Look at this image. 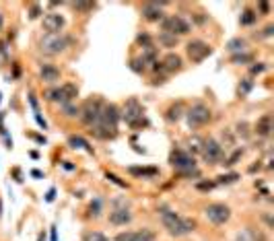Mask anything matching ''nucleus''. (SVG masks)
<instances>
[{
  "mask_svg": "<svg viewBox=\"0 0 274 241\" xmlns=\"http://www.w3.org/2000/svg\"><path fill=\"white\" fill-rule=\"evenodd\" d=\"M157 212H159V216H161V223H163V227L167 229V233L173 235V237H184V235L192 233L194 229H196V223H194L192 219H184V216L175 214V212L171 210L169 206H165V204L159 206Z\"/></svg>",
  "mask_w": 274,
  "mask_h": 241,
  "instance_id": "nucleus-1",
  "label": "nucleus"
},
{
  "mask_svg": "<svg viewBox=\"0 0 274 241\" xmlns=\"http://www.w3.org/2000/svg\"><path fill=\"white\" fill-rule=\"evenodd\" d=\"M120 116L128 126H132V128H140V126L148 124L146 118H144V109L136 99H128L126 101V105H124V109L120 111Z\"/></svg>",
  "mask_w": 274,
  "mask_h": 241,
  "instance_id": "nucleus-2",
  "label": "nucleus"
},
{
  "mask_svg": "<svg viewBox=\"0 0 274 241\" xmlns=\"http://www.w3.org/2000/svg\"><path fill=\"white\" fill-rule=\"evenodd\" d=\"M68 43H70V39H68L66 35H62V33H48L45 37H41L39 50L43 54H48V56H56V54L64 52L68 48Z\"/></svg>",
  "mask_w": 274,
  "mask_h": 241,
  "instance_id": "nucleus-3",
  "label": "nucleus"
},
{
  "mask_svg": "<svg viewBox=\"0 0 274 241\" xmlns=\"http://www.w3.org/2000/svg\"><path fill=\"white\" fill-rule=\"evenodd\" d=\"M200 153H202V159L206 161V163H210V165L221 163V161L225 159V148L216 142L214 138L202 140L200 142Z\"/></svg>",
  "mask_w": 274,
  "mask_h": 241,
  "instance_id": "nucleus-4",
  "label": "nucleus"
},
{
  "mask_svg": "<svg viewBox=\"0 0 274 241\" xmlns=\"http://www.w3.org/2000/svg\"><path fill=\"white\" fill-rule=\"evenodd\" d=\"M161 29L165 33H173L175 37H179V35H188V33L192 31V25H190V21H186L184 17L171 15V17L161 21Z\"/></svg>",
  "mask_w": 274,
  "mask_h": 241,
  "instance_id": "nucleus-5",
  "label": "nucleus"
},
{
  "mask_svg": "<svg viewBox=\"0 0 274 241\" xmlns=\"http://www.w3.org/2000/svg\"><path fill=\"white\" fill-rule=\"evenodd\" d=\"M186 118H188L190 128H200V126L210 122V109L204 105V103H194V105L186 111Z\"/></svg>",
  "mask_w": 274,
  "mask_h": 241,
  "instance_id": "nucleus-6",
  "label": "nucleus"
},
{
  "mask_svg": "<svg viewBox=\"0 0 274 241\" xmlns=\"http://www.w3.org/2000/svg\"><path fill=\"white\" fill-rule=\"evenodd\" d=\"M204 214H206V219L212 225H225L227 221L231 219V208L227 204L214 202V204H208L206 208H204Z\"/></svg>",
  "mask_w": 274,
  "mask_h": 241,
  "instance_id": "nucleus-7",
  "label": "nucleus"
},
{
  "mask_svg": "<svg viewBox=\"0 0 274 241\" xmlns=\"http://www.w3.org/2000/svg\"><path fill=\"white\" fill-rule=\"evenodd\" d=\"M169 163L179 171V175L190 173V171L198 169V167H196V161H194V157L188 155L186 151H173V153H171V157H169Z\"/></svg>",
  "mask_w": 274,
  "mask_h": 241,
  "instance_id": "nucleus-8",
  "label": "nucleus"
},
{
  "mask_svg": "<svg viewBox=\"0 0 274 241\" xmlns=\"http://www.w3.org/2000/svg\"><path fill=\"white\" fill-rule=\"evenodd\" d=\"M186 52H188V58L192 60V62H202V60H206L208 56L212 54V48L206 43V41H202V39H192L190 43H188V48H186Z\"/></svg>",
  "mask_w": 274,
  "mask_h": 241,
  "instance_id": "nucleus-9",
  "label": "nucleus"
},
{
  "mask_svg": "<svg viewBox=\"0 0 274 241\" xmlns=\"http://www.w3.org/2000/svg\"><path fill=\"white\" fill-rule=\"evenodd\" d=\"M101 107H103V101H101V99H87L85 105L81 107V116H78V118L83 120V124L93 126L97 122V118H99V113H101Z\"/></svg>",
  "mask_w": 274,
  "mask_h": 241,
  "instance_id": "nucleus-10",
  "label": "nucleus"
},
{
  "mask_svg": "<svg viewBox=\"0 0 274 241\" xmlns=\"http://www.w3.org/2000/svg\"><path fill=\"white\" fill-rule=\"evenodd\" d=\"M41 25H43V29L48 31V33H60L64 29V25H66V19L60 13H48V15L43 17Z\"/></svg>",
  "mask_w": 274,
  "mask_h": 241,
  "instance_id": "nucleus-11",
  "label": "nucleus"
},
{
  "mask_svg": "<svg viewBox=\"0 0 274 241\" xmlns=\"http://www.w3.org/2000/svg\"><path fill=\"white\" fill-rule=\"evenodd\" d=\"M163 6H165V2H148V4L142 6L140 13L146 21L157 23V21H163V10H161Z\"/></svg>",
  "mask_w": 274,
  "mask_h": 241,
  "instance_id": "nucleus-12",
  "label": "nucleus"
},
{
  "mask_svg": "<svg viewBox=\"0 0 274 241\" xmlns=\"http://www.w3.org/2000/svg\"><path fill=\"white\" fill-rule=\"evenodd\" d=\"M60 89V105H66V103H72L76 97H78V87L72 85V83H66Z\"/></svg>",
  "mask_w": 274,
  "mask_h": 241,
  "instance_id": "nucleus-13",
  "label": "nucleus"
},
{
  "mask_svg": "<svg viewBox=\"0 0 274 241\" xmlns=\"http://www.w3.org/2000/svg\"><path fill=\"white\" fill-rule=\"evenodd\" d=\"M254 128H256V134L258 136H264V138H266V136H270L272 134V128H274V126H272V113H264V116H262L256 122Z\"/></svg>",
  "mask_w": 274,
  "mask_h": 241,
  "instance_id": "nucleus-14",
  "label": "nucleus"
},
{
  "mask_svg": "<svg viewBox=\"0 0 274 241\" xmlns=\"http://www.w3.org/2000/svg\"><path fill=\"white\" fill-rule=\"evenodd\" d=\"M132 221V212L128 208H113L109 212V223L111 225H128Z\"/></svg>",
  "mask_w": 274,
  "mask_h": 241,
  "instance_id": "nucleus-15",
  "label": "nucleus"
},
{
  "mask_svg": "<svg viewBox=\"0 0 274 241\" xmlns=\"http://www.w3.org/2000/svg\"><path fill=\"white\" fill-rule=\"evenodd\" d=\"M39 76H41V80H45V83H56V80L60 78V70L54 64H41Z\"/></svg>",
  "mask_w": 274,
  "mask_h": 241,
  "instance_id": "nucleus-16",
  "label": "nucleus"
},
{
  "mask_svg": "<svg viewBox=\"0 0 274 241\" xmlns=\"http://www.w3.org/2000/svg\"><path fill=\"white\" fill-rule=\"evenodd\" d=\"M161 64H163V70H167V72H177L179 68H181V58H179L177 54H167Z\"/></svg>",
  "mask_w": 274,
  "mask_h": 241,
  "instance_id": "nucleus-17",
  "label": "nucleus"
},
{
  "mask_svg": "<svg viewBox=\"0 0 274 241\" xmlns=\"http://www.w3.org/2000/svg\"><path fill=\"white\" fill-rule=\"evenodd\" d=\"M247 48V41L243 37H233L229 39V43H227V50H229L231 54H243Z\"/></svg>",
  "mask_w": 274,
  "mask_h": 241,
  "instance_id": "nucleus-18",
  "label": "nucleus"
},
{
  "mask_svg": "<svg viewBox=\"0 0 274 241\" xmlns=\"http://www.w3.org/2000/svg\"><path fill=\"white\" fill-rule=\"evenodd\" d=\"M68 146L70 148H85L87 153H93V146H91L85 138H81V136H70V138H68Z\"/></svg>",
  "mask_w": 274,
  "mask_h": 241,
  "instance_id": "nucleus-19",
  "label": "nucleus"
},
{
  "mask_svg": "<svg viewBox=\"0 0 274 241\" xmlns=\"http://www.w3.org/2000/svg\"><path fill=\"white\" fill-rule=\"evenodd\" d=\"M132 175H138V177H153V175H157L159 173V169L157 167H130L128 169Z\"/></svg>",
  "mask_w": 274,
  "mask_h": 241,
  "instance_id": "nucleus-20",
  "label": "nucleus"
},
{
  "mask_svg": "<svg viewBox=\"0 0 274 241\" xmlns=\"http://www.w3.org/2000/svg\"><path fill=\"white\" fill-rule=\"evenodd\" d=\"M177 39H179V37H175L173 33H165V31L159 33V43H161L163 48H175V45H177Z\"/></svg>",
  "mask_w": 274,
  "mask_h": 241,
  "instance_id": "nucleus-21",
  "label": "nucleus"
},
{
  "mask_svg": "<svg viewBox=\"0 0 274 241\" xmlns=\"http://www.w3.org/2000/svg\"><path fill=\"white\" fill-rule=\"evenodd\" d=\"M256 21H258V13H256V10H252V8H245L243 13H241V17H239V23H241V25H245V27L254 25Z\"/></svg>",
  "mask_w": 274,
  "mask_h": 241,
  "instance_id": "nucleus-22",
  "label": "nucleus"
},
{
  "mask_svg": "<svg viewBox=\"0 0 274 241\" xmlns=\"http://www.w3.org/2000/svg\"><path fill=\"white\" fill-rule=\"evenodd\" d=\"M140 60H142L144 64H153V62H157V48H155V45H146V48H142Z\"/></svg>",
  "mask_w": 274,
  "mask_h": 241,
  "instance_id": "nucleus-23",
  "label": "nucleus"
},
{
  "mask_svg": "<svg viewBox=\"0 0 274 241\" xmlns=\"http://www.w3.org/2000/svg\"><path fill=\"white\" fill-rule=\"evenodd\" d=\"M155 239L157 235L151 229H140V231H136V237H134V241H155Z\"/></svg>",
  "mask_w": 274,
  "mask_h": 241,
  "instance_id": "nucleus-24",
  "label": "nucleus"
},
{
  "mask_svg": "<svg viewBox=\"0 0 274 241\" xmlns=\"http://www.w3.org/2000/svg\"><path fill=\"white\" fill-rule=\"evenodd\" d=\"M169 122H177L179 118H181V105L179 103H175V105H171L169 109H167V116H165Z\"/></svg>",
  "mask_w": 274,
  "mask_h": 241,
  "instance_id": "nucleus-25",
  "label": "nucleus"
},
{
  "mask_svg": "<svg viewBox=\"0 0 274 241\" xmlns=\"http://www.w3.org/2000/svg\"><path fill=\"white\" fill-rule=\"evenodd\" d=\"M62 109H64L66 118H78L81 116V107H76L74 103H66V105H62Z\"/></svg>",
  "mask_w": 274,
  "mask_h": 241,
  "instance_id": "nucleus-26",
  "label": "nucleus"
},
{
  "mask_svg": "<svg viewBox=\"0 0 274 241\" xmlns=\"http://www.w3.org/2000/svg\"><path fill=\"white\" fill-rule=\"evenodd\" d=\"M83 241H109L101 231H87L83 235Z\"/></svg>",
  "mask_w": 274,
  "mask_h": 241,
  "instance_id": "nucleus-27",
  "label": "nucleus"
},
{
  "mask_svg": "<svg viewBox=\"0 0 274 241\" xmlns=\"http://www.w3.org/2000/svg\"><path fill=\"white\" fill-rule=\"evenodd\" d=\"M252 87H254L252 78H243L241 83H239V87H237V93H239V95H247L249 91H252Z\"/></svg>",
  "mask_w": 274,
  "mask_h": 241,
  "instance_id": "nucleus-28",
  "label": "nucleus"
},
{
  "mask_svg": "<svg viewBox=\"0 0 274 241\" xmlns=\"http://www.w3.org/2000/svg\"><path fill=\"white\" fill-rule=\"evenodd\" d=\"M144 62L140 60V58H134V60H130V70L132 72H136V74H142L144 72Z\"/></svg>",
  "mask_w": 274,
  "mask_h": 241,
  "instance_id": "nucleus-29",
  "label": "nucleus"
},
{
  "mask_svg": "<svg viewBox=\"0 0 274 241\" xmlns=\"http://www.w3.org/2000/svg\"><path fill=\"white\" fill-rule=\"evenodd\" d=\"M254 60L252 54H235L233 56V64H249Z\"/></svg>",
  "mask_w": 274,
  "mask_h": 241,
  "instance_id": "nucleus-30",
  "label": "nucleus"
},
{
  "mask_svg": "<svg viewBox=\"0 0 274 241\" xmlns=\"http://www.w3.org/2000/svg\"><path fill=\"white\" fill-rule=\"evenodd\" d=\"M136 43L142 45V48H146V45H153V39H151L148 33H138V35H136Z\"/></svg>",
  "mask_w": 274,
  "mask_h": 241,
  "instance_id": "nucleus-31",
  "label": "nucleus"
},
{
  "mask_svg": "<svg viewBox=\"0 0 274 241\" xmlns=\"http://www.w3.org/2000/svg\"><path fill=\"white\" fill-rule=\"evenodd\" d=\"M72 6H74L76 10H81V13H89V10H93L97 4H95V2H74Z\"/></svg>",
  "mask_w": 274,
  "mask_h": 241,
  "instance_id": "nucleus-32",
  "label": "nucleus"
},
{
  "mask_svg": "<svg viewBox=\"0 0 274 241\" xmlns=\"http://www.w3.org/2000/svg\"><path fill=\"white\" fill-rule=\"evenodd\" d=\"M237 179H239V175H237V173H227V175L216 177V181H214V183H235Z\"/></svg>",
  "mask_w": 274,
  "mask_h": 241,
  "instance_id": "nucleus-33",
  "label": "nucleus"
},
{
  "mask_svg": "<svg viewBox=\"0 0 274 241\" xmlns=\"http://www.w3.org/2000/svg\"><path fill=\"white\" fill-rule=\"evenodd\" d=\"M134 237H136V231H124L116 235V241H134Z\"/></svg>",
  "mask_w": 274,
  "mask_h": 241,
  "instance_id": "nucleus-34",
  "label": "nucleus"
},
{
  "mask_svg": "<svg viewBox=\"0 0 274 241\" xmlns=\"http://www.w3.org/2000/svg\"><path fill=\"white\" fill-rule=\"evenodd\" d=\"M105 177H107L111 183H116V186H120V188H128V183H126V181H122L118 175H113V173H105Z\"/></svg>",
  "mask_w": 274,
  "mask_h": 241,
  "instance_id": "nucleus-35",
  "label": "nucleus"
},
{
  "mask_svg": "<svg viewBox=\"0 0 274 241\" xmlns=\"http://www.w3.org/2000/svg\"><path fill=\"white\" fill-rule=\"evenodd\" d=\"M214 186H216L214 181H200V183H196V188H198V190H212Z\"/></svg>",
  "mask_w": 274,
  "mask_h": 241,
  "instance_id": "nucleus-36",
  "label": "nucleus"
},
{
  "mask_svg": "<svg viewBox=\"0 0 274 241\" xmlns=\"http://www.w3.org/2000/svg\"><path fill=\"white\" fill-rule=\"evenodd\" d=\"M39 15H41V8H39L37 4H33L31 10H29V19H37Z\"/></svg>",
  "mask_w": 274,
  "mask_h": 241,
  "instance_id": "nucleus-37",
  "label": "nucleus"
},
{
  "mask_svg": "<svg viewBox=\"0 0 274 241\" xmlns=\"http://www.w3.org/2000/svg\"><path fill=\"white\" fill-rule=\"evenodd\" d=\"M266 70V64H258V66H252V74H260V72H264Z\"/></svg>",
  "mask_w": 274,
  "mask_h": 241,
  "instance_id": "nucleus-38",
  "label": "nucleus"
},
{
  "mask_svg": "<svg viewBox=\"0 0 274 241\" xmlns=\"http://www.w3.org/2000/svg\"><path fill=\"white\" fill-rule=\"evenodd\" d=\"M272 33H274V25H268V27H266L264 31H262V33H260V37H270V35H272Z\"/></svg>",
  "mask_w": 274,
  "mask_h": 241,
  "instance_id": "nucleus-39",
  "label": "nucleus"
},
{
  "mask_svg": "<svg viewBox=\"0 0 274 241\" xmlns=\"http://www.w3.org/2000/svg\"><path fill=\"white\" fill-rule=\"evenodd\" d=\"M99 208H101V202L99 200H95V204H91V214H99Z\"/></svg>",
  "mask_w": 274,
  "mask_h": 241,
  "instance_id": "nucleus-40",
  "label": "nucleus"
},
{
  "mask_svg": "<svg viewBox=\"0 0 274 241\" xmlns=\"http://www.w3.org/2000/svg\"><path fill=\"white\" fill-rule=\"evenodd\" d=\"M237 132H239V134H243V136H247V124H245V122L239 124V126H237Z\"/></svg>",
  "mask_w": 274,
  "mask_h": 241,
  "instance_id": "nucleus-41",
  "label": "nucleus"
},
{
  "mask_svg": "<svg viewBox=\"0 0 274 241\" xmlns=\"http://www.w3.org/2000/svg\"><path fill=\"white\" fill-rule=\"evenodd\" d=\"M258 8H260V13H264V15H266L268 10H270V4H268V2H260Z\"/></svg>",
  "mask_w": 274,
  "mask_h": 241,
  "instance_id": "nucleus-42",
  "label": "nucleus"
},
{
  "mask_svg": "<svg viewBox=\"0 0 274 241\" xmlns=\"http://www.w3.org/2000/svg\"><path fill=\"white\" fill-rule=\"evenodd\" d=\"M35 122H37V124H39V126H41V128H43V130H45V126H48V124H45V120H43V118H41V116H39V113H35Z\"/></svg>",
  "mask_w": 274,
  "mask_h": 241,
  "instance_id": "nucleus-43",
  "label": "nucleus"
},
{
  "mask_svg": "<svg viewBox=\"0 0 274 241\" xmlns=\"http://www.w3.org/2000/svg\"><path fill=\"white\" fill-rule=\"evenodd\" d=\"M54 194H56V192H54V190H50V192H48V198H45V200L52 202V200H54Z\"/></svg>",
  "mask_w": 274,
  "mask_h": 241,
  "instance_id": "nucleus-44",
  "label": "nucleus"
},
{
  "mask_svg": "<svg viewBox=\"0 0 274 241\" xmlns=\"http://www.w3.org/2000/svg\"><path fill=\"white\" fill-rule=\"evenodd\" d=\"M64 169H68V171H72V169H74V165H70V163H68V161H66V163H64Z\"/></svg>",
  "mask_w": 274,
  "mask_h": 241,
  "instance_id": "nucleus-45",
  "label": "nucleus"
},
{
  "mask_svg": "<svg viewBox=\"0 0 274 241\" xmlns=\"http://www.w3.org/2000/svg\"><path fill=\"white\" fill-rule=\"evenodd\" d=\"M0 208H2V204H0Z\"/></svg>",
  "mask_w": 274,
  "mask_h": 241,
  "instance_id": "nucleus-46",
  "label": "nucleus"
}]
</instances>
